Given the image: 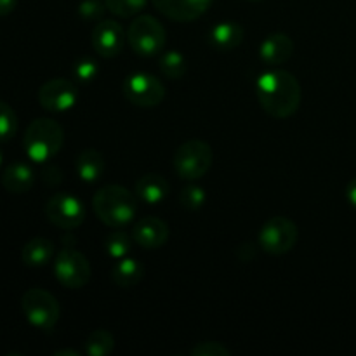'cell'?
I'll return each mask as SVG.
<instances>
[{
	"label": "cell",
	"mask_w": 356,
	"mask_h": 356,
	"mask_svg": "<svg viewBox=\"0 0 356 356\" xmlns=\"http://www.w3.org/2000/svg\"><path fill=\"white\" fill-rule=\"evenodd\" d=\"M257 99L270 117H292L301 106L302 89L296 75L287 70H270L261 73L256 82Z\"/></svg>",
	"instance_id": "6da1fadb"
},
{
	"label": "cell",
	"mask_w": 356,
	"mask_h": 356,
	"mask_svg": "<svg viewBox=\"0 0 356 356\" xmlns=\"http://www.w3.org/2000/svg\"><path fill=\"white\" fill-rule=\"evenodd\" d=\"M136 193L120 184H106L99 188L92 197V207L97 219L111 228L129 225L138 214Z\"/></svg>",
	"instance_id": "7a4b0ae2"
},
{
	"label": "cell",
	"mask_w": 356,
	"mask_h": 356,
	"mask_svg": "<svg viewBox=\"0 0 356 356\" xmlns=\"http://www.w3.org/2000/svg\"><path fill=\"white\" fill-rule=\"evenodd\" d=\"M65 131L52 118H35L26 127L23 136V146L31 162L45 163L54 159L63 148Z\"/></svg>",
	"instance_id": "3957f363"
},
{
	"label": "cell",
	"mask_w": 356,
	"mask_h": 356,
	"mask_svg": "<svg viewBox=\"0 0 356 356\" xmlns=\"http://www.w3.org/2000/svg\"><path fill=\"white\" fill-rule=\"evenodd\" d=\"M21 309L35 329L51 332L58 323L61 308L54 296L40 287L28 289L21 298Z\"/></svg>",
	"instance_id": "277c9868"
},
{
	"label": "cell",
	"mask_w": 356,
	"mask_h": 356,
	"mask_svg": "<svg viewBox=\"0 0 356 356\" xmlns=\"http://www.w3.org/2000/svg\"><path fill=\"white\" fill-rule=\"evenodd\" d=\"M127 42L139 56H156L163 51L167 42L165 26L156 17L141 14L136 17L127 30Z\"/></svg>",
	"instance_id": "5b68a950"
},
{
	"label": "cell",
	"mask_w": 356,
	"mask_h": 356,
	"mask_svg": "<svg viewBox=\"0 0 356 356\" xmlns=\"http://www.w3.org/2000/svg\"><path fill=\"white\" fill-rule=\"evenodd\" d=\"M214 160V153L209 143L190 139L183 143L174 153V170L186 181L200 179L209 172Z\"/></svg>",
	"instance_id": "8992f818"
},
{
	"label": "cell",
	"mask_w": 356,
	"mask_h": 356,
	"mask_svg": "<svg viewBox=\"0 0 356 356\" xmlns=\"http://www.w3.org/2000/svg\"><path fill=\"white\" fill-rule=\"evenodd\" d=\"M298 225L285 216L270 218L259 232V245L271 256H284L291 252L298 243Z\"/></svg>",
	"instance_id": "52a82bcc"
},
{
	"label": "cell",
	"mask_w": 356,
	"mask_h": 356,
	"mask_svg": "<svg viewBox=\"0 0 356 356\" xmlns=\"http://www.w3.org/2000/svg\"><path fill=\"white\" fill-rule=\"evenodd\" d=\"M122 90H124L125 99L138 108H155L165 97V86L162 80L145 72L129 75Z\"/></svg>",
	"instance_id": "ba28073f"
},
{
	"label": "cell",
	"mask_w": 356,
	"mask_h": 356,
	"mask_svg": "<svg viewBox=\"0 0 356 356\" xmlns=\"http://www.w3.org/2000/svg\"><path fill=\"white\" fill-rule=\"evenodd\" d=\"M54 275L66 289H82L90 280V263L82 252L65 247L54 259Z\"/></svg>",
	"instance_id": "9c48e42d"
},
{
	"label": "cell",
	"mask_w": 356,
	"mask_h": 356,
	"mask_svg": "<svg viewBox=\"0 0 356 356\" xmlns=\"http://www.w3.org/2000/svg\"><path fill=\"white\" fill-rule=\"evenodd\" d=\"M45 216L58 228L75 229L86 219V207L75 195L56 193L45 204Z\"/></svg>",
	"instance_id": "30bf717a"
},
{
	"label": "cell",
	"mask_w": 356,
	"mask_h": 356,
	"mask_svg": "<svg viewBox=\"0 0 356 356\" xmlns=\"http://www.w3.org/2000/svg\"><path fill=\"white\" fill-rule=\"evenodd\" d=\"M79 89L68 79H51L38 89V103L44 110L63 113L79 103Z\"/></svg>",
	"instance_id": "8fae6325"
},
{
	"label": "cell",
	"mask_w": 356,
	"mask_h": 356,
	"mask_svg": "<svg viewBox=\"0 0 356 356\" xmlns=\"http://www.w3.org/2000/svg\"><path fill=\"white\" fill-rule=\"evenodd\" d=\"M127 33L115 19H101L92 30V47L101 58H117L122 52Z\"/></svg>",
	"instance_id": "7c38bea8"
},
{
	"label": "cell",
	"mask_w": 356,
	"mask_h": 356,
	"mask_svg": "<svg viewBox=\"0 0 356 356\" xmlns=\"http://www.w3.org/2000/svg\"><path fill=\"white\" fill-rule=\"evenodd\" d=\"M132 236L141 249H160L169 240V225L156 216H146V218L139 219L138 225L134 226Z\"/></svg>",
	"instance_id": "4fadbf2b"
},
{
	"label": "cell",
	"mask_w": 356,
	"mask_h": 356,
	"mask_svg": "<svg viewBox=\"0 0 356 356\" xmlns=\"http://www.w3.org/2000/svg\"><path fill=\"white\" fill-rule=\"evenodd\" d=\"M152 2L163 16L181 23L198 19L211 6V0H152Z\"/></svg>",
	"instance_id": "5bb4252c"
},
{
	"label": "cell",
	"mask_w": 356,
	"mask_h": 356,
	"mask_svg": "<svg viewBox=\"0 0 356 356\" xmlns=\"http://www.w3.org/2000/svg\"><path fill=\"white\" fill-rule=\"evenodd\" d=\"M292 52H294V42L287 33H282V31L270 33L259 45V58L270 66L287 63Z\"/></svg>",
	"instance_id": "9a60e30c"
},
{
	"label": "cell",
	"mask_w": 356,
	"mask_h": 356,
	"mask_svg": "<svg viewBox=\"0 0 356 356\" xmlns=\"http://www.w3.org/2000/svg\"><path fill=\"white\" fill-rule=\"evenodd\" d=\"M169 193V181L162 174H145L136 181V197L148 205H159Z\"/></svg>",
	"instance_id": "2e32d148"
},
{
	"label": "cell",
	"mask_w": 356,
	"mask_h": 356,
	"mask_svg": "<svg viewBox=\"0 0 356 356\" xmlns=\"http://www.w3.org/2000/svg\"><path fill=\"white\" fill-rule=\"evenodd\" d=\"M35 183V172L28 163L13 162L2 172V186L9 193H26Z\"/></svg>",
	"instance_id": "e0dca14e"
},
{
	"label": "cell",
	"mask_w": 356,
	"mask_h": 356,
	"mask_svg": "<svg viewBox=\"0 0 356 356\" xmlns=\"http://www.w3.org/2000/svg\"><path fill=\"white\" fill-rule=\"evenodd\" d=\"M209 42L218 51H233L243 42V28L235 21H222L212 28L209 33Z\"/></svg>",
	"instance_id": "ac0fdd59"
},
{
	"label": "cell",
	"mask_w": 356,
	"mask_h": 356,
	"mask_svg": "<svg viewBox=\"0 0 356 356\" xmlns=\"http://www.w3.org/2000/svg\"><path fill=\"white\" fill-rule=\"evenodd\" d=\"M52 257H54V243L44 236L31 238L30 242L24 243L23 250H21V259L30 268L45 266L47 263H51Z\"/></svg>",
	"instance_id": "d6986e66"
},
{
	"label": "cell",
	"mask_w": 356,
	"mask_h": 356,
	"mask_svg": "<svg viewBox=\"0 0 356 356\" xmlns=\"http://www.w3.org/2000/svg\"><path fill=\"white\" fill-rule=\"evenodd\" d=\"M111 280L122 289H131L138 285L145 277V268L134 257H122L117 259V264L111 268Z\"/></svg>",
	"instance_id": "ffe728a7"
},
{
	"label": "cell",
	"mask_w": 356,
	"mask_h": 356,
	"mask_svg": "<svg viewBox=\"0 0 356 356\" xmlns=\"http://www.w3.org/2000/svg\"><path fill=\"white\" fill-rule=\"evenodd\" d=\"M76 174L86 183H96L104 172V159L96 148H87L79 153L75 162Z\"/></svg>",
	"instance_id": "44dd1931"
},
{
	"label": "cell",
	"mask_w": 356,
	"mask_h": 356,
	"mask_svg": "<svg viewBox=\"0 0 356 356\" xmlns=\"http://www.w3.org/2000/svg\"><path fill=\"white\" fill-rule=\"evenodd\" d=\"M115 348V337L110 330L96 329L87 336L86 353L89 356H108Z\"/></svg>",
	"instance_id": "7402d4cb"
},
{
	"label": "cell",
	"mask_w": 356,
	"mask_h": 356,
	"mask_svg": "<svg viewBox=\"0 0 356 356\" xmlns=\"http://www.w3.org/2000/svg\"><path fill=\"white\" fill-rule=\"evenodd\" d=\"M159 66L163 76L170 80H179L186 73L188 63L179 51H169L160 56Z\"/></svg>",
	"instance_id": "603a6c76"
},
{
	"label": "cell",
	"mask_w": 356,
	"mask_h": 356,
	"mask_svg": "<svg viewBox=\"0 0 356 356\" xmlns=\"http://www.w3.org/2000/svg\"><path fill=\"white\" fill-rule=\"evenodd\" d=\"M132 249L131 236L125 232H113L106 238V252L108 256L113 257V259H122V257H127L129 252Z\"/></svg>",
	"instance_id": "cb8c5ba5"
},
{
	"label": "cell",
	"mask_w": 356,
	"mask_h": 356,
	"mask_svg": "<svg viewBox=\"0 0 356 356\" xmlns=\"http://www.w3.org/2000/svg\"><path fill=\"white\" fill-rule=\"evenodd\" d=\"M146 2L148 0H104L106 9L118 17L138 16V13L145 9Z\"/></svg>",
	"instance_id": "d4e9b609"
},
{
	"label": "cell",
	"mask_w": 356,
	"mask_h": 356,
	"mask_svg": "<svg viewBox=\"0 0 356 356\" xmlns=\"http://www.w3.org/2000/svg\"><path fill=\"white\" fill-rule=\"evenodd\" d=\"M205 198H207V195H205L204 188L198 186V184H188L181 190L179 204L186 211H198L200 207H204Z\"/></svg>",
	"instance_id": "484cf974"
},
{
	"label": "cell",
	"mask_w": 356,
	"mask_h": 356,
	"mask_svg": "<svg viewBox=\"0 0 356 356\" xmlns=\"http://www.w3.org/2000/svg\"><path fill=\"white\" fill-rule=\"evenodd\" d=\"M17 132V117L13 108L0 101V143L9 141Z\"/></svg>",
	"instance_id": "4316f807"
},
{
	"label": "cell",
	"mask_w": 356,
	"mask_h": 356,
	"mask_svg": "<svg viewBox=\"0 0 356 356\" xmlns=\"http://www.w3.org/2000/svg\"><path fill=\"white\" fill-rule=\"evenodd\" d=\"M190 355L193 356H229L232 350L226 348L222 343L218 341H204V343H198L197 346H193L190 350Z\"/></svg>",
	"instance_id": "83f0119b"
},
{
	"label": "cell",
	"mask_w": 356,
	"mask_h": 356,
	"mask_svg": "<svg viewBox=\"0 0 356 356\" xmlns=\"http://www.w3.org/2000/svg\"><path fill=\"white\" fill-rule=\"evenodd\" d=\"M97 75V65L90 58H82L73 65V76L80 82H92Z\"/></svg>",
	"instance_id": "f1b7e54d"
},
{
	"label": "cell",
	"mask_w": 356,
	"mask_h": 356,
	"mask_svg": "<svg viewBox=\"0 0 356 356\" xmlns=\"http://www.w3.org/2000/svg\"><path fill=\"white\" fill-rule=\"evenodd\" d=\"M104 10H106V3L101 0H83L79 6V14L87 21H101Z\"/></svg>",
	"instance_id": "f546056e"
},
{
	"label": "cell",
	"mask_w": 356,
	"mask_h": 356,
	"mask_svg": "<svg viewBox=\"0 0 356 356\" xmlns=\"http://www.w3.org/2000/svg\"><path fill=\"white\" fill-rule=\"evenodd\" d=\"M17 6V0H0V17L13 13Z\"/></svg>",
	"instance_id": "4dcf8cb0"
},
{
	"label": "cell",
	"mask_w": 356,
	"mask_h": 356,
	"mask_svg": "<svg viewBox=\"0 0 356 356\" xmlns=\"http://www.w3.org/2000/svg\"><path fill=\"white\" fill-rule=\"evenodd\" d=\"M346 198L348 202H350L351 205L356 209V177H353V179L348 183L346 186Z\"/></svg>",
	"instance_id": "1f68e13d"
},
{
	"label": "cell",
	"mask_w": 356,
	"mask_h": 356,
	"mask_svg": "<svg viewBox=\"0 0 356 356\" xmlns=\"http://www.w3.org/2000/svg\"><path fill=\"white\" fill-rule=\"evenodd\" d=\"M54 356H80V353L73 350H61V351H56Z\"/></svg>",
	"instance_id": "d6a6232c"
},
{
	"label": "cell",
	"mask_w": 356,
	"mask_h": 356,
	"mask_svg": "<svg viewBox=\"0 0 356 356\" xmlns=\"http://www.w3.org/2000/svg\"><path fill=\"white\" fill-rule=\"evenodd\" d=\"M2 159H3V155H2V152H0V165H2Z\"/></svg>",
	"instance_id": "836d02e7"
},
{
	"label": "cell",
	"mask_w": 356,
	"mask_h": 356,
	"mask_svg": "<svg viewBox=\"0 0 356 356\" xmlns=\"http://www.w3.org/2000/svg\"><path fill=\"white\" fill-rule=\"evenodd\" d=\"M249 2H261V0H249Z\"/></svg>",
	"instance_id": "e575fe53"
}]
</instances>
